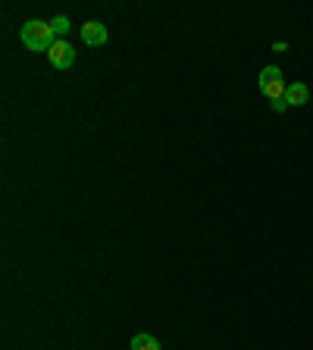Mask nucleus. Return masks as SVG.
<instances>
[{
    "mask_svg": "<svg viewBox=\"0 0 313 350\" xmlns=\"http://www.w3.org/2000/svg\"><path fill=\"white\" fill-rule=\"evenodd\" d=\"M51 29H53V38L63 41L69 35V29H73V22H69V16H57V19H51Z\"/></svg>",
    "mask_w": 313,
    "mask_h": 350,
    "instance_id": "nucleus-7",
    "label": "nucleus"
},
{
    "mask_svg": "<svg viewBox=\"0 0 313 350\" xmlns=\"http://www.w3.org/2000/svg\"><path fill=\"white\" fill-rule=\"evenodd\" d=\"M47 59H51L53 69H69V66L75 63V51H73V44L69 41H57L47 51Z\"/></svg>",
    "mask_w": 313,
    "mask_h": 350,
    "instance_id": "nucleus-3",
    "label": "nucleus"
},
{
    "mask_svg": "<svg viewBox=\"0 0 313 350\" xmlns=\"http://www.w3.org/2000/svg\"><path fill=\"white\" fill-rule=\"evenodd\" d=\"M82 41H85L88 47H103V44L110 41L107 25H103V22H97V19H88L85 25H82Z\"/></svg>",
    "mask_w": 313,
    "mask_h": 350,
    "instance_id": "nucleus-4",
    "label": "nucleus"
},
{
    "mask_svg": "<svg viewBox=\"0 0 313 350\" xmlns=\"http://www.w3.org/2000/svg\"><path fill=\"white\" fill-rule=\"evenodd\" d=\"M132 350H163L160 341L153 335H147V332H138V335L132 338Z\"/></svg>",
    "mask_w": 313,
    "mask_h": 350,
    "instance_id": "nucleus-6",
    "label": "nucleus"
},
{
    "mask_svg": "<svg viewBox=\"0 0 313 350\" xmlns=\"http://www.w3.org/2000/svg\"><path fill=\"white\" fill-rule=\"evenodd\" d=\"M19 38H22V44H25L32 53H47L53 44H57L51 22H41V19H29V22H25V25H22V31H19Z\"/></svg>",
    "mask_w": 313,
    "mask_h": 350,
    "instance_id": "nucleus-1",
    "label": "nucleus"
},
{
    "mask_svg": "<svg viewBox=\"0 0 313 350\" xmlns=\"http://www.w3.org/2000/svg\"><path fill=\"white\" fill-rule=\"evenodd\" d=\"M285 79H282V69L279 66H266V69H260V91L263 97L270 100V107L276 109V113H282L288 103H285Z\"/></svg>",
    "mask_w": 313,
    "mask_h": 350,
    "instance_id": "nucleus-2",
    "label": "nucleus"
},
{
    "mask_svg": "<svg viewBox=\"0 0 313 350\" xmlns=\"http://www.w3.org/2000/svg\"><path fill=\"white\" fill-rule=\"evenodd\" d=\"M307 100H310V88L304 81H292V85L285 88V103L288 107H304Z\"/></svg>",
    "mask_w": 313,
    "mask_h": 350,
    "instance_id": "nucleus-5",
    "label": "nucleus"
}]
</instances>
